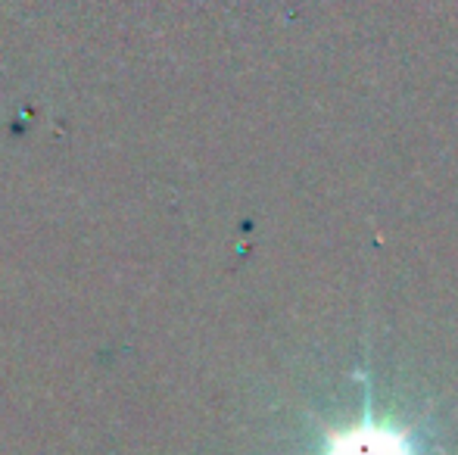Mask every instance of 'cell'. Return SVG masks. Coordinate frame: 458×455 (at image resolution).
Masks as SVG:
<instances>
[{
  "label": "cell",
  "mask_w": 458,
  "mask_h": 455,
  "mask_svg": "<svg viewBox=\"0 0 458 455\" xmlns=\"http://www.w3.org/2000/svg\"><path fill=\"white\" fill-rule=\"evenodd\" d=\"M359 383L365 390L362 418L344 427H327L318 455H424L418 437L409 427L374 415V390L365 371H359Z\"/></svg>",
  "instance_id": "6da1fadb"
}]
</instances>
